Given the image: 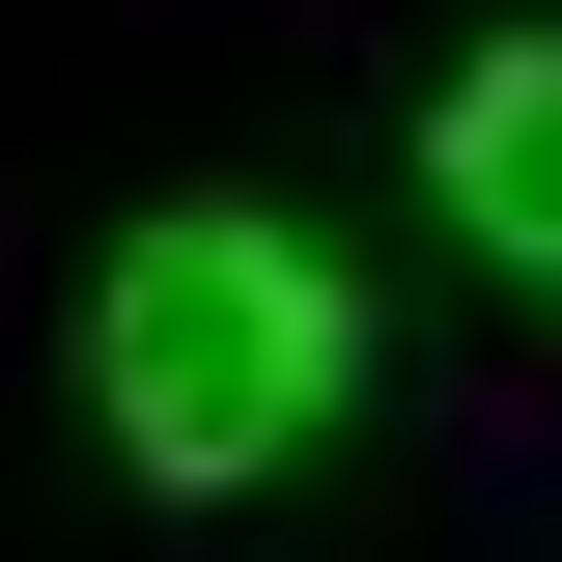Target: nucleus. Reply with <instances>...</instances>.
Masks as SVG:
<instances>
[{
  "label": "nucleus",
  "mask_w": 562,
  "mask_h": 562,
  "mask_svg": "<svg viewBox=\"0 0 562 562\" xmlns=\"http://www.w3.org/2000/svg\"><path fill=\"white\" fill-rule=\"evenodd\" d=\"M422 198H450V254H506V281L562 310V29H479V57H450Z\"/></svg>",
  "instance_id": "2"
},
{
  "label": "nucleus",
  "mask_w": 562,
  "mask_h": 562,
  "mask_svg": "<svg viewBox=\"0 0 562 562\" xmlns=\"http://www.w3.org/2000/svg\"><path fill=\"white\" fill-rule=\"evenodd\" d=\"M338 394H366V281L310 254V225H254V198L113 225V281H85V422H113L169 506L281 479V450H338Z\"/></svg>",
  "instance_id": "1"
}]
</instances>
